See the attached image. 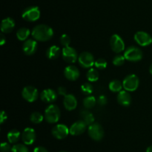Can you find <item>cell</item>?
Returning <instances> with one entry per match:
<instances>
[{
	"label": "cell",
	"mask_w": 152,
	"mask_h": 152,
	"mask_svg": "<svg viewBox=\"0 0 152 152\" xmlns=\"http://www.w3.org/2000/svg\"><path fill=\"white\" fill-rule=\"evenodd\" d=\"M96 103V99L92 95H88L83 100V105L86 109H91L95 106Z\"/></svg>",
	"instance_id": "27"
},
{
	"label": "cell",
	"mask_w": 152,
	"mask_h": 152,
	"mask_svg": "<svg viewBox=\"0 0 152 152\" xmlns=\"http://www.w3.org/2000/svg\"><path fill=\"white\" fill-rule=\"evenodd\" d=\"M87 124L83 120H79L74 122L69 128L70 134L73 136H79L83 134L87 129Z\"/></svg>",
	"instance_id": "14"
},
{
	"label": "cell",
	"mask_w": 152,
	"mask_h": 152,
	"mask_svg": "<svg viewBox=\"0 0 152 152\" xmlns=\"http://www.w3.org/2000/svg\"><path fill=\"white\" fill-rule=\"evenodd\" d=\"M59 41L62 46H63L64 47H67V46H70L71 44V37L66 34H63L60 37L59 39Z\"/></svg>",
	"instance_id": "33"
},
{
	"label": "cell",
	"mask_w": 152,
	"mask_h": 152,
	"mask_svg": "<svg viewBox=\"0 0 152 152\" xmlns=\"http://www.w3.org/2000/svg\"><path fill=\"white\" fill-rule=\"evenodd\" d=\"M22 142L25 145H32L35 142L37 138V134L35 131L32 128H26L23 130L21 135Z\"/></svg>",
	"instance_id": "13"
},
{
	"label": "cell",
	"mask_w": 152,
	"mask_h": 152,
	"mask_svg": "<svg viewBox=\"0 0 152 152\" xmlns=\"http://www.w3.org/2000/svg\"><path fill=\"white\" fill-rule=\"evenodd\" d=\"M80 116L82 117V120L84 121L87 125H91L94 123V116L91 113L88 112V110H83L80 113Z\"/></svg>",
	"instance_id": "23"
},
{
	"label": "cell",
	"mask_w": 152,
	"mask_h": 152,
	"mask_svg": "<svg viewBox=\"0 0 152 152\" xmlns=\"http://www.w3.org/2000/svg\"><path fill=\"white\" fill-rule=\"evenodd\" d=\"M140 80L134 74H131L126 76L123 81V88L128 92H134L138 88Z\"/></svg>",
	"instance_id": "5"
},
{
	"label": "cell",
	"mask_w": 152,
	"mask_h": 152,
	"mask_svg": "<svg viewBox=\"0 0 152 152\" xmlns=\"http://www.w3.org/2000/svg\"><path fill=\"white\" fill-rule=\"evenodd\" d=\"M31 35L34 40L40 42L50 40L53 36V31L50 26L44 24L36 25L31 31Z\"/></svg>",
	"instance_id": "1"
},
{
	"label": "cell",
	"mask_w": 152,
	"mask_h": 152,
	"mask_svg": "<svg viewBox=\"0 0 152 152\" xmlns=\"http://www.w3.org/2000/svg\"><path fill=\"white\" fill-rule=\"evenodd\" d=\"M63 104L67 110L71 111L75 110L77 107V100L73 94H67L65 96H64Z\"/></svg>",
	"instance_id": "18"
},
{
	"label": "cell",
	"mask_w": 152,
	"mask_h": 152,
	"mask_svg": "<svg viewBox=\"0 0 152 152\" xmlns=\"http://www.w3.org/2000/svg\"><path fill=\"white\" fill-rule=\"evenodd\" d=\"M124 57L126 60L131 62H137L142 60L143 54L140 48L136 46H129L125 50Z\"/></svg>",
	"instance_id": "3"
},
{
	"label": "cell",
	"mask_w": 152,
	"mask_h": 152,
	"mask_svg": "<svg viewBox=\"0 0 152 152\" xmlns=\"http://www.w3.org/2000/svg\"><path fill=\"white\" fill-rule=\"evenodd\" d=\"M107 102H108V99H107L106 96H105V95H100V96L98 98L97 103L99 104V105L101 106L105 105V104H107Z\"/></svg>",
	"instance_id": "35"
},
{
	"label": "cell",
	"mask_w": 152,
	"mask_h": 152,
	"mask_svg": "<svg viewBox=\"0 0 152 152\" xmlns=\"http://www.w3.org/2000/svg\"><path fill=\"white\" fill-rule=\"evenodd\" d=\"M0 149H1V152H10L12 151V147L10 146V143L4 142H1Z\"/></svg>",
	"instance_id": "34"
},
{
	"label": "cell",
	"mask_w": 152,
	"mask_h": 152,
	"mask_svg": "<svg viewBox=\"0 0 152 152\" xmlns=\"http://www.w3.org/2000/svg\"><path fill=\"white\" fill-rule=\"evenodd\" d=\"M60 48L57 46H51L46 51V57L50 60H55L60 55Z\"/></svg>",
	"instance_id": "21"
},
{
	"label": "cell",
	"mask_w": 152,
	"mask_h": 152,
	"mask_svg": "<svg viewBox=\"0 0 152 152\" xmlns=\"http://www.w3.org/2000/svg\"><path fill=\"white\" fill-rule=\"evenodd\" d=\"M125 61H126V58H125L124 55H118L114 57L112 61V63L116 66H120L124 64Z\"/></svg>",
	"instance_id": "31"
},
{
	"label": "cell",
	"mask_w": 152,
	"mask_h": 152,
	"mask_svg": "<svg viewBox=\"0 0 152 152\" xmlns=\"http://www.w3.org/2000/svg\"><path fill=\"white\" fill-rule=\"evenodd\" d=\"M88 133L89 137L95 141H100L104 137L103 128L97 122H94L89 125L88 128Z\"/></svg>",
	"instance_id": "4"
},
{
	"label": "cell",
	"mask_w": 152,
	"mask_h": 152,
	"mask_svg": "<svg viewBox=\"0 0 152 152\" xmlns=\"http://www.w3.org/2000/svg\"><path fill=\"white\" fill-rule=\"evenodd\" d=\"M57 94L59 95H63V96H65L67 95V90L64 86H59L57 89Z\"/></svg>",
	"instance_id": "36"
},
{
	"label": "cell",
	"mask_w": 152,
	"mask_h": 152,
	"mask_svg": "<svg viewBox=\"0 0 152 152\" xmlns=\"http://www.w3.org/2000/svg\"><path fill=\"white\" fill-rule=\"evenodd\" d=\"M146 152H152V145L148 146L146 149Z\"/></svg>",
	"instance_id": "40"
},
{
	"label": "cell",
	"mask_w": 152,
	"mask_h": 152,
	"mask_svg": "<svg viewBox=\"0 0 152 152\" xmlns=\"http://www.w3.org/2000/svg\"><path fill=\"white\" fill-rule=\"evenodd\" d=\"M64 75L68 80L74 81L77 80L80 75V72L78 68L74 65H69L64 69Z\"/></svg>",
	"instance_id": "15"
},
{
	"label": "cell",
	"mask_w": 152,
	"mask_h": 152,
	"mask_svg": "<svg viewBox=\"0 0 152 152\" xmlns=\"http://www.w3.org/2000/svg\"><path fill=\"white\" fill-rule=\"evenodd\" d=\"M6 43V37L3 34H0V45L3 46Z\"/></svg>",
	"instance_id": "39"
},
{
	"label": "cell",
	"mask_w": 152,
	"mask_h": 152,
	"mask_svg": "<svg viewBox=\"0 0 152 152\" xmlns=\"http://www.w3.org/2000/svg\"><path fill=\"white\" fill-rule=\"evenodd\" d=\"M15 28V22L12 18L7 17L4 19L1 24V31L4 34L10 33Z\"/></svg>",
	"instance_id": "20"
},
{
	"label": "cell",
	"mask_w": 152,
	"mask_h": 152,
	"mask_svg": "<svg viewBox=\"0 0 152 152\" xmlns=\"http://www.w3.org/2000/svg\"><path fill=\"white\" fill-rule=\"evenodd\" d=\"M34 152H48L47 149L45 147H42V146H38V147H36L34 148Z\"/></svg>",
	"instance_id": "38"
},
{
	"label": "cell",
	"mask_w": 152,
	"mask_h": 152,
	"mask_svg": "<svg viewBox=\"0 0 152 152\" xmlns=\"http://www.w3.org/2000/svg\"><path fill=\"white\" fill-rule=\"evenodd\" d=\"M62 56L64 61L68 63H74L79 58L76 49L71 46H67L62 49Z\"/></svg>",
	"instance_id": "10"
},
{
	"label": "cell",
	"mask_w": 152,
	"mask_h": 152,
	"mask_svg": "<svg viewBox=\"0 0 152 152\" xmlns=\"http://www.w3.org/2000/svg\"><path fill=\"white\" fill-rule=\"evenodd\" d=\"M59 152H67V151H59Z\"/></svg>",
	"instance_id": "42"
},
{
	"label": "cell",
	"mask_w": 152,
	"mask_h": 152,
	"mask_svg": "<svg viewBox=\"0 0 152 152\" xmlns=\"http://www.w3.org/2000/svg\"><path fill=\"white\" fill-rule=\"evenodd\" d=\"M11 152H29V150L25 145L18 143L12 147Z\"/></svg>",
	"instance_id": "30"
},
{
	"label": "cell",
	"mask_w": 152,
	"mask_h": 152,
	"mask_svg": "<svg viewBox=\"0 0 152 152\" xmlns=\"http://www.w3.org/2000/svg\"><path fill=\"white\" fill-rule=\"evenodd\" d=\"M31 33V31L28 28H25V27L24 28H21L16 32V37L20 41L25 42V40H28V37L30 36Z\"/></svg>",
	"instance_id": "24"
},
{
	"label": "cell",
	"mask_w": 152,
	"mask_h": 152,
	"mask_svg": "<svg viewBox=\"0 0 152 152\" xmlns=\"http://www.w3.org/2000/svg\"><path fill=\"white\" fill-rule=\"evenodd\" d=\"M7 114H6L5 112L2 110V111L1 112V115H0V123L3 124L4 121L7 120Z\"/></svg>",
	"instance_id": "37"
},
{
	"label": "cell",
	"mask_w": 152,
	"mask_h": 152,
	"mask_svg": "<svg viewBox=\"0 0 152 152\" xmlns=\"http://www.w3.org/2000/svg\"><path fill=\"white\" fill-rule=\"evenodd\" d=\"M117 98L119 104L124 107H129L132 103V96L126 90H121L118 92Z\"/></svg>",
	"instance_id": "19"
},
{
	"label": "cell",
	"mask_w": 152,
	"mask_h": 152,
	"mask_svg": "<svg viewBox=\"0 0 152 152\" xmlns=\"http://www.w3.org/2000/svg\"><path fill=\"white\" fill-rule=\"evenodd\" d=\"M107 64H108L107 63V61L104 58H98L97 60L95 61L94 63V65L96 66V68L99 70L105 69L107 67Z\"/></svg>",
	"instance_id": "32"
},
{
	"label": "cell",
	"mask_w": 152,
	"mask_h": 152,
	"mask_svg": "<svg viewBox=\"0 0 152 152\" xmlns=\"http://www.w3.org/2000/svg\"><path fill=\"white\" fill-rule=\"evenodd\" d=\"M60 110L56 104H50L48 106L45 110V119L50 124L56 123L60 119Z\"/></svg>",
	"instance_id": "2"
},
{
	"label": "cell",
	"mask_w": 152,
	"mask_h": 152,
	"mask_svg": "<svg viewBox=\"0 0 152 152\" xmlns=\"http://www.w3.org/2000/svg\"><path fill=\"white\" fill-rule=\"evenodd\" d=\"M37 50V42L36 40L28 39L25 40L22 46V51L26 55H32Z\"/></svg>",
	"instance_id": "16"
},
{
	"label": "cell",
	"mask_w": 152,
	"mask_h": 152,
	"mask_svg": "<svg viewBox=\"0 0 152 152\" xmlns=\"http://www.w3.org/2000/svg\"><path fill=\"white\" fill-rule=\"evenodd\" d=\"M108 87L111 92H120L123 88V82L120 81L119 80H113L109 83Z\"/></svg>",
	"instance_id": "25"
},
{
	"label": "cell",
	"mask_w": 152,
	"mask_h": 152,
	"mask_svg": "<svg viewBox=\"0 0 152 152\" xmlns=\"http://www.w3.org/2000/svg\"><path fill=\"white\" fill-rule=\"evenodd\" d=\"M134 38L137 43L141 46H148L152 43V37L145 31H137Z\"/></svg>",
	"instance_id": "12"
},
{
	"label": "cell",
	"mask_w": 152,
	"mask_h": 152,
	"mask_svg": "<svg viewBox=\"0 0 152 152\" xmlns=\"http://www.w3.org/2000/svg\"><path fill=\"white\" fill-rule=\"evenodd\" d=\"M21 135H22V134H20V132H19L18 130L12 129L7 133V140H8L9 142L11 143V144H16V143L19 141V139H20Z\"/></svg>",
	"instance_id": "22"
},
{
	"label": "cell",
	"mask_w": 152,
	"mask_h": 152,
	"mask_svg": "<svg viewBox=\"0 0 152 152\" xmlns=\"http://www.w3.org/2000/svg\"><path fill=\"white\" fill-rule=\"evenodd\" d=\"M44 119L45 116L41 113H39V112H34L30 116V120L34 124L41 123Z\"/></svg>",
	"instance_id": "28"
},
{
	"label": "cell",
	"mask_w": 152,
	"mask_h": 152,
	"mask_svg": "<svg viewBox=\"0 0 152 152\" xmlns=\"http://www.w3.org/2000/svg\"><path fill=\"white\" fill-rule=\"evenodd\" d=\"M57 92L52 89H45L40 94V98L45 103H52L57 99Z\"/></svg>",
	"instance_id": "17"
},
{
	"label": "cell",
	"mask_w": 152,
	"mask_h": 152,
	"mask_svg": "<svg viewBox=\"0 0 152 152\" xmlns=\"http://www.w3.org/2000/svg\"><path fill=\"white\" fill-rule=\"evenodd\" d=\"M110 46L113 52L120 53L125 50V43L122 37L118 34H113L110 39Z\"/></svg>",
	"instance_id": "8"
},
{
	"label": "cell",
	"mask_w": 152,
	"mask_h": 152,
	"mask_svg": "<svg viewBox=\"0 0 152 152\" xmlns=\"http://www.w3.org/2000/svg\"><path fill=\"white\" fill-rule=\"evenodd\" d=\"M22 19L28 22H35L40 17L39 8L37 6H31L27 7L23 10L22 14Z\"/></svg>",
	"instance_id": "6"
},
{
	"label": "cell",
	"mask_w": 152,
	"mask_h": 152,
	"mask_svg": "<svg viewBox=\"0 0 152 152\" xmlns=\"http://www.w3.org/2000/svg\"><path fill=\"white\" fill-rule=\"evenodd\" d=\"M78 62L82 67L88 69L94 65L95 60L91 53L88 52H83L79 55Z\"/></svg>",
	"instance_id": "7"
},
{
	"label": "cell",
	"mask_w": 152,
	"mask_h": 152,
	"mask_svg": "<svg viewBox=\"0 0 152 152\" xmlns=\"http://www.w3.org/2000/svg\"><path fill=\"white\" fill-rule=\"evenodd\" d=\"M81 91L84 95H91V94L93 92L94 88L91 83H85L81 86Z\"/></svg>",
	"instance_id": "29"
},
{
	"label": "cell",
	"mask_w": 152,
	"mask_h": 152,
	"mask_svg": "<svg viewBox=\"0 0 152 152\" xmlns=\"http://www.w3.org/2000/svg\"><path fill=\"white\" fill-rule=\"evenodd\" d=\"M51 134L57 139H63L70 134L69 128L63 124H58L52 128Z\"/></svg>",
	"instance_id": "11"
},
{
	"label": "cell",
	"mask_w": 152,
	"mask_h": 152,
	"mask_svg": "<svg viewBox=\"0 0 152 152\" xmlns=\"http://www.w3.org/2000/svg\"><path fill=\"white\" fill-rule=\"evenodd\" d=\"M99 76V75L97 70L93 68H91L87 72V74H86V77H87L88 80L90 82H95L98 80Z\"/></svg>",
	"instance_id": "26"
},
{
	"label": "cell",
	"mask_w": 152,
	"mask_h": 152,
	"mask_svg": "<svg viewBox=\"0 0 152 152\" xmlns=\"http://www.w3.org/2000/svg\"><path fill=\"white\" fill-rule=\"evenodd\" d=\"M149 72H150V73L152 75V63L151 64V66H150V67H149Z\"/></svg>",
	"instance_id": "41"
},
{
	"label": "cell",
	"mask_w": 152,
	"mask_h": 152,
	"mask_svg": "<svg viewBox=\"0 0 152 152\" xmlns=\"http://www.w3.org/2000/svg\"><path fill=\"white\" fill-rule=\"evenodd\" d=\"M22 96L28 102H34L39 97V92L36 87L33 86H27L22 91Z\"/></svg>",
	"instance_id": "9"
}]
</instances>
